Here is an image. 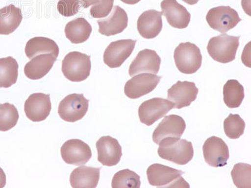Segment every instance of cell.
I'll return each instance as SVG.
<instances>
[{
	"label": "cell",
	"instance_id": "6da1fadb",
	"mask_svg": "<svg viewBox=\"0 0 251 188\" xmlns=\"http://www.w3.org/2000/svg\"><path fill=\"white\" fill-rule=\"evenodd\" d=\"M158 154L163 160L178 165L188 164L194 158L192 143L181 139L169 138L158 144Z\"/></svg>",
	"mask_w": 251,
	"mask_h": 188
},
{
	"label": "cell",
	"instance_id": "7a4b0ae2",
	"mask_svg": "<svg viewBox=\"0 0 251 188\" xmlns=\"http://www.w3.org/2000/svg\"><path fill=\"white\" fill-rule=\"evenodd\" d=\"M183 173L180 170L160 164L150 165L147 171L148 180L153 187L189 188V184L181 176Z\"/></svg>",
	"mask_w": 251,
	"mask_h": 188
},
{
	"label": "cell",
	"instance_id": "3957f363",
	"mask_svg": "<svg viewBox=\"0 0 251 188\" xmlns=\"http://www.w3.org/2000/svg\"><path fill=\"white\" fill-rule=\"evenodd\" d=\"M91 70V57L85 53L72 51L62 60L63 74L71 82L84 81L90 75Z\"/></svg>",
	"mask_w": 251,
	"mask_h": 188
},
{
	"label": "cell",
	"instance_id": "277c9868",
	"mask_svg": "<svg viewBox=\"0 0 251 188\" xmlns=\"http://www.w3.org/2000/svg\"><path fill=\"white\" fill-rule=\"evenodd\" d=\"M240 37L223 34L212 37L208 42V53L212 59L222 64L234 60L239 46Z\"/></svg>",
	"mask_w": 251,
	"mask_h": 188
},
{
	"label": "cell",
	"instance_id": "5b68a950",
	"mask_svg": "<svg viewBox=\"0 0 251 188\" xmlns=\"http://www.w3.org/2000/svg\"><path fill=\"white\" fill-rule=\"evenodd\" d=\"M174 59L178 70L185 74H193L200 69L202 55L200 48L190 42L181 43L174 51Z\"/></svg>",
	"mask_w": 251,
	"mask_h": 188
},
{
	"label": "cell",
	"instance_id": "8992f818",
	"mask_svg": "<svg viewBox=\"0 0 251 188\" xmlns=\"http://www.w3.org/2000/svg\"><path fill=\"white\" fill-rule=\"evenodd\" d=\"M89 102L82 94L67 95L59 104L58 113L60 118L68 122L81 120L88 111Z\"/></svg>",
	"mask_w": 251,
	"mask_h": 188
},
{
	"label": "cell",
	"instance_id": "52a82bcc",
	"mask_svg": "<svg viewBox=\"0 0 251 188\" xmlns=\"http://www.w3.org/2000/svg\"><path fill=\"white\" fill-rule=\"evenodd\" d=\"M206 20L213 30L225 33L235 27L241 19L234 9L229 6H221L210 9Z\"/></svg>",
	"mask_w": 251,
	"mask_h": 188
},
{
	"label": "cell",
	"instance_id": "ba28073f",
	"mask_svg": "<svg viewBox=\"0 0 251 188\" xmlns=\"http://www.w3.org/2000/svg\"><path fill=\"white\" fill-rule=\"evenodd\" d=\"M172 109H174V103L165 98L156 97L146 100L139 107L140 122L150 126L157 120L165 117Z\"/></svg>",
	"mask_w": 251,
	"mask_h": 188
},
{
	"label": "cell",
	"instance_id": "9c48e42d",
	"mask_svg": "<svg viewBox=\"0 0 251 188\" xmlns=\"http://www.w3.org/2000/svg\"><path fill=\"white\" fill-rule=\"evenodd\" d=\"M205 162L214 167L225 166L229 159V150L223 139L212 136L208 138L203 145Z\"/></svg>",
	"mask_w": 251,
	"mask_h": 188
},
{
	"label": "cell",
	"instance_id": "30bf717a",
	"mask_svg": "<svg viewBox=\"0 0 251 188\" xmlns=\"http://www.w3.org/2000/svg\"><path fill=\"white\" fill-rule=\"evenodd\" d=\"M136 40H120L111 42L104 51V64L110 68H118L131 55L135 47Z\"/></svg>",
	"mask_w": 251,
	"mask_h": 188
},
{
	"label": "cell",
	"instance_id": "8fae6325",
	"mask_svg": "<svg viewBox=\"0 0 251 188\" xmlns=\"http://www.w3.org/2000/svg\"><path fill=\"white\" fill-rule=\"evenodd\" d=\"M161 77L152 73H141L126 83L125 94L131 99L143 97L151 93L160 82Z\"/></svg>",
	"mask_w": 251,
	"mask_h": 188
},
{
	"label": "cell",
	"instance_id": "7c38bea8",
	"mask_svg": "<svg viewBox=\"0 0 251 188\" xmlns=\"http://www.w3.org/2000/svg\"><path fill=\"white\" fill-rule=\"evenodd\" d=\"M62 160L68 164L85 165L92 158L89 145L80 140L67 141L60 149Z\"/></svg>",
	"mask_w": 251,
	"mask_h": 188
},
{
	"label": "cell",
	"instance_id": "4fadbf2b",
	"mask_svg": "<svg viewBox=\"0 0 251 188\" xmlns=\"http://www.w3.org/2000/svg\"><path fill=\"white\" fill-rule=\"evenodd\" d=\"M51 104L50 95L34 93L25 102L24 111L26 118L33 122H41L50 115Z\"/></svg>",
	"mask_w": 251,
	"mask_h": 188
},
{
	"label": "cell",
	"instance_id": "5bb4252c",
	"mask_svg": "<svg viewBox=\"0 0 251 188\" xmlns=\"http://www.w3.org/2000/svg\"><path fill=\"white\" fill-rule=\"evenodd\" d=\"M199 89L192 82L178 81L168 90V99L174 103V109L188 107L196 100Z\"/></svg>",
	"mask_w": 251,
	"mask_h": 188
},
{
	"label": "cell",
	"instance_id": "9a60e30c",
	"mask_svg": "<svg viewBox=\"0 0 251 188\" xmlns=\"http://www.w3.org/2000/svg\"><path fill=\"white\" fill-rule=\"evenodd\" d=\"M99 162L106 166H114L122 158V147L118 141L111 136H103L96 142Z\"/></svg>",
	"mask_w": 251,
	"mask_h": 188
},
{
	"label": "cell",
	"instance_id": "2e32d148",
	"mask_svg": "<svg viewBox=\"0 0 251 188\" xmlns=\"http://www.w3.org/2000/svg\"><path fill=\"white\" fill-rule=\"evenodd\" d=\"M186 123L180 116L170 115L166 116L162 121L157 126L153 133V141L158 144L165 138H175L180 139L184 133Z\"/></svg>",
	"mask_w": 251,
	"mask_h": 188
},
{
	"label": "cell",
	"instance_id": "e0dca14e",
	"mask_svg": "<svg viewBox=\"0 0 251 188\" xmlns=\"http://www.w3.org/2000/svg\"><path fill=\"white\" fill-rule=\"evenodd\" d=\"M161 58L155 51L145 49L140 51L129 69L131 77L141 73H153L156 75L160 70Z\"/></svg>",
	"mask_w": 251,
	"mask_h": 188
},
{
	"label": "cell",
	"instance_id": "ac0fdd59",
	"mask_svg": "<svg viewBox=\"0 0 251 188\" xmlns=\"http://www.w3.org/2000/svg\"><path fill=\"white\" fill-rule=\"evenodd\" d=\"M163 15L172 27L184 29L190 24L191 15L184 6L176 0H163L161 3Z\"/></svg>",
	"mask_w": 251,
	"mask_h": 188
},
{
	"label": "cell",
	"instance_id": "d6986e66",
	"mask_svg": "<svg viewBox=\"0 0 251 188\" xmlns=\"http://www.w3.org/2000/svg\"><path fill=\"white\" fill-rule=\"evenodd\" d=\"M99 32L109 37L123 32L128 24V17L124 9L115 6L107 19L98 20Z\"/></svg>",
	"mask_w": 251,
	"mask_h": 188
},
{
	"label": "cell",
	"instance_id": "ffe728a7",
	"mask_svg": "<svg viewBox=\"0 0 251 188\" xmlns=\"http://www.w3.org/2000/svg\"><path fill=\"white\" fill-rule=\"evenodd\" d=\"M162 15V12L150 10L140 16L137 28L141 37L146 39H153L160 34L163 28Z\"/></svg>",
	"mask_w": 251,
	"mask_h": 188
},
{
	"label": "cell",
	"instance_id": "44dd1931",
	"mask_svg": "<svg viewBox=\"0 0 251 188\" xmlns=\"http://www.w3.org/2000/svg\"><path fill=\"white\" fill-rule=\"evenodd\" d=\"M56 61L57 57L52 53L35 56L25 66V74L29 79H41L50 71Z\"/></svg>",
	"mask_w": 251,
	"mask_h": 188
},
{
	"label": "cell",
	"instance_id": "7402d4cb",
	"mask_svg": "<svg viewBox=\"0 0 251 188\" xmlns=\"http://www.w3.org/2000/svg\"><path fill=\"white\" fill-rule=\"evenodd\" d=\"M100 168L82 165L74 170L70 176L73 188H96L100 178Z\"/></svg>",
	"mask_w": 251,
	"mask_h": 188
},
{
	"label": "cell",
	"instance_id": "603a6c76",
	"mask_svg": "<svg viewBox=\"0 0 251 188\" xmlns=\"http://www.w3.org/2000/svg\"><path fill=\"white\" fill-rule=\"evenodd\" d=\"M23 20L21 9L10 4L0 9V35H8L17 30Z\"/></svg>",
	"mask_w": 251,
	"mask_h": 188
},
{
	"label": "cell",
	"instance_id": "cb8c5ba5",
	"mask_svg": "<svg viewBox=\"0 0 251 188\" xmlns=\"http://www.w3.org/2000/svg\"><path fill=\"white\" fill-rule=\"evenodd\" d=\"M92 30L91 24L84 18H77L67 23L65 27V34L71 43L82 44L90 37Z\"/></svg>",
	"mask_w": 251,
	"mask_h": 188
},
{
	"label": "cell",
	"instance_id": "d4e9b609",
	"mask_svg": "<svg viewBox=\"0 0 251 188\" xmlns=\"http://www.w3.org/2000/svg\"><path fill=\"white\" fill-rule=\"evenodd\" d=\"M25 52L30 59L44 53H52L57 58L59 54V48L53 40L47 37H37L28 40Z\"/></svg>",
	"mask_w": 251,
	"mask_h": 188
},
{
	"label": "cell",
	"instance_id": "484cf974",
	"mask_svg": "<svg viewBox=\"0 0 251 188\" xmlns=\"http://www.w3.org/2000/svg\"><path fill=\"white\" fill-rule=\"evenodd\" d=\"M19 67L14 58L0 59V88H9L16 84L19 77Z\"/></svg>",
	"mask_w": 251,
	"mask_h": 188
},
{
	"label": "cell",
	"instance_id": "4316f807",
	"mask_svg": "<svg viewBox=\"0 0 251 188\" xmlns=\"http://www.w3.org/2000/svg\"><path fill=\"white\" fill-rule=\"evenodd\" d=\"M224 101L229 108H237L244 98V87L236 80H228L223 89Z\"/></svg>",
	"mask_w": 251,
	"mask_h": 188
},
{
	"label": "cell",
	"instance_id": "83f0119b",
	"mask_svg": "<svg viewBox=\"0 0 251 188\" xmlns=\"http://www.w3.org/2000/svg\"><path fill=\"white\" fill-rule=\"evenodd\" d=\"M113 188H140V177L129 169H123L116 172L112 180Z\"/></svg>",
	"mask_w": 251,
	"mask_h": 188
},
{
	"label": "cell",
	"instance_id": "f1b7e54d",
	"mask_svg": "<svg viewBox=\"0 0 251 188\" xmlns=\"http://www.w3.org/2000/svg\"><path fill=\"white\" fill-rule=\"evenodd\" d=\"M19 111L14 105L10 103L0 104V131H10L17 124Z\"/></svg>",
	"mask_w": 251,
	"mask_h": 188
},
{
	"label": "cell",
	"instance_id": "f546056e",
	"mask_svg": "<svg viewBox=\"0 0 251 188\" xmlns=\"http://www.w3.org/2000/svg\"><path fill=\"white\" fill-rule=\"evenodd\" d=\"M245 127L246 123L239 114H230L224 122V132L232 140H236L243 136Z\"/></svg>",
	"mask_w": 251,
	"mask_h": 188
},
{
	"label": "cell",
	"instance_id": "4dcf8cb0",
	"mask_svg": "<svg viewBox=\"0 0 251 188\" xmlns=\"http://www.w3.org/2000/svg\"><path fill=\"white\" fill-rule=\"evenodd\" d=\"M235 187L239 188H251V165L246 163H237L231 171Z\"/></svg>",
	"mask_w": 251,
	"mask_h": 188
},
{
	"label": "cell",
	"instance_id": "1f68e13d",
	"mask_svg": "<svg viewBox=\"0 0 251 188\" xmlns=\"http://www.w3.org/2000/svg\"><path fill=\"white\" fill-rule=\"evenodd\" d=\"M81 6L80 0H59L57 10L64 17H70L77 14Z\"/></svg>",
	"mask_w": 251,
	"mask_h": 188
},
{
	"label": "cell",
	"instance_id": "d6a6232c",
	"mask_svg": "<svg viewBox=\"0 0 251 188\" xmlns=\"http://www.w3.org/2000/svg\"><path fill=\"white\" fill-rule=\"evenodd\" d=\"M114 0H100L98 4L92 6L90 13L95 19L107 17L113 10Z\"/></svg>",
	"mask_w": 251,
	"mask_h": 188
},
{
	"label": "cell",
	"instance_id": "836d02e7",
	"mask_svg": "<svg viewBox=\"0 0 251 188\" xmlns=\"http://www.w3.org/2000/svg\"><path fill=\"white\" fill-rule=\"evenodd\" d=\"M250 42L249 43L247 46H246L245 48H244L243 56H242V60H243V62L244 65H246V66L248 67H251V47H250Z\"/></svg>",
	"mask_w": 251,
	"mask_h": 188
},
{
	"label": "cell",
	"instance_id": "e575fe53",
	"mask_svg": "<svg viewBox=\"0 0 251 188\" xmlns=\"http://www.w3.org/2000/svg\"><path fill=\"white\" fill-rule=\"evenodd\" d=\"M80 1H81L82 7L87 8L89 6L98 4L100 1V0H80Z\"/></svg>",
	"mask_w": 251,
	"mask_h": 188
},
{
	"label": "cell",
	"instance_id": "d590c367",
	"mask_svg": "<svg viewBox=\"0 0 251 188\" xmlns=\"http://www.w3.org/2000/svg\"><path fill=\"white\" fill-rule=\"evenodd\" d=\"M242 5L245 12L249 16L251 15V0H243Z\"/></svg>",
	"mask_w": 251,
	"mask_h": 188
},
{
	"label": "cell",
	"instance_id": "8d00e7d4",
	"mask_svg": "<svg viewBox=\"0 0 251 188\" xmlns=\"http://www.w3.org/2000/svg\"><path fill=\"white\" fill-rule=\"evenodd\" d=\"M6 183V174L1 167H0V188H3L5 187Z\"/></svg>",
	"mask_w": 251,
	"mask_h": 188
},
{
	"label": "cell",
	"instance_id": "74e56055",
	"mask_svg": "<svg viewBox=\"0 0 251 188\" xmlns=\"http://www.w3.org/2000/svg\"><path fill=\"white\" fill-rule=\"evenodd\" d=\"M121 1L127 4H135L139 3L141 0H121Z\"/></svg>",
	"mask_w": 251,
	"mask_h": 188
},
{
	"label": "cell",
	"instance_id": "f35d334b",
	"mask_svg": "<svg viewBox=\"0 0 251 188\" xmlns=\"http://www.w3.org/2000/svg\"><path fill=\"white\" fill-rule=\"evenodd\" d=\"M182 1L185 2L188 4H190V5H194V4L198 3L200 0H182Z\"/></svg>",
	"mask_w": 251,
	"mask_h": 188
}]
</instances>
